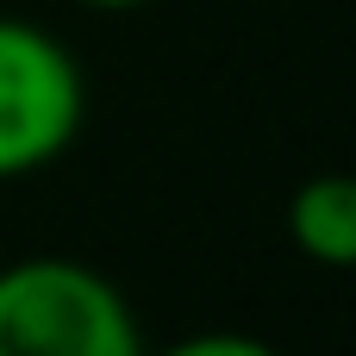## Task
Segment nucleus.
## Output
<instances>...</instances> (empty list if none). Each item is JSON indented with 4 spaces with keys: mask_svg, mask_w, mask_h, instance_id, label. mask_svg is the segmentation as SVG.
I'll return each instance as SVG.
<instances>
[{
    "mask_svg": "<svg viewBox=\"0 0 356 356\" xmlns=\"http://www.w3.org/2000/svg\"><path fill=\"white\" fill-rule=\"evenodd\" d=\"M156 356H282V350L263 344V338H250V332H194V338H181V344H169Z\"/></svg>",
    "mask_w": 356,
    "mask_h": 356,
    "instance_id": "obj_4",
    "label": "nucleus"
},
{
    "mask_svg": "<svg viewBox=\"0 0 356 356\" xmlns=\"http://www.w3.org/2000/svg\"><path fill=\"white\" fill-rule=\"evenodd\" d=\"M88 6H144V0H88Z\"/></svg>",
    "mask_w": 356,
    "mask_h": 356,
    "instance_id": "obj_5",
    "label": "nucleus"
},
{
    "mask_svg": "<svg viewBox=\"0 0 356 356\" xmlns=\"http://www.w3.org/2000/svg\"><path fill=\"white\" fill-rule=\"evenodd\" d=\"M288 232L300 257L325 269H356V175H313L288 200Z\"/></svg>",
    "mask_w": 356,
    "mask_h": 356,
    "instance_id": "obj_3",
    "label": "nucleus"
},
{
    "mask_svg": "<svg viewBox=\"0 0 356 356\" xmlns=\"http://www.w3.org/2000/svg\"><path fill=\"white\" fill-rule=\"evenodd\" d=\"M0 356H144L125 294L75 257L0 269Z\"/></svg>",
    "mask_w": 356,
    "mask_h": 356,
    "instance_id": "obj_1",
    "label": "nucleus"
},
{
    "mask_svg": "<svg viewBox=\"0 0 356 356\" xmlns=\"http://www.w3.org/2000/svg\"><path fill=\"white\" fill-rule=\"evenodd\" d=\"M88 113L81 69L63 38L25 19H0V181L56 163Z\"/></svg>",
    "mask_w": 356,
    "mask_h": 356,
    "instance_id": "obj_2",
    "label": "nucleus"
}]
</instances>
